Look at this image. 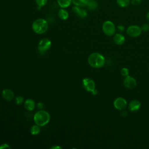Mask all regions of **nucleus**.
<instances>
[{"label": "nucleus", "instance_id": "obj_1", "mask_svg": "<svg viewBox=\"0 0 149 149\" xmlns=\"http://www.w3.org/2000/svg\"><path fill=\"white\" fill-rule=\"evenodd\" d=\"M88 63L93 68H100L104 66L105 59L102 54L98 52H93L88 56Z\"/></svg>", "mask_w": 149, "mask_h": 149}, {"label": "nucleus", "instance_id": "obj_2", "mask_svg": "<svg viewBox=\"0 0 149 149\" xmlns=\"http://www.w3.org/2000/svg\"><path fill=\"white\" fill-rule=\"evenodd\" d=\"M33 119L36 125L40 126H43L49 122L50 115L46 111L40 110L34 115Z\"/></svg>", "mask_w": 149, "mask_h": 149}, {"label": "nucleus", "instance_id": "obj_3", "mask_svg": "<svg viewBox=\"0 0 149 149\" xmlns=\"http://www.w3.org/2000/svg\"><path fill=\"white\" fill-rule=\"evenodd\" d=\"M48 29V23L44 19H37L32 24V29L37 34H42L45 33Z\"/></svg>", "mask_w": 149, "mask_h": 149}, {"label": "nucleus", "instance_id": "obj_4", "mask_svg": "<svg viewBox=\"0 0 149 149\" xmlns=\"http://www.w3.org/2000/svg\"><path fill=\"white\" fill-rule=\"evenodd\" d=\"M102 29L104 34L108 36H113L116 31V27L114 23L110 20H107L104 22Z\"/></svg>", "mask_w": 149, "mask_h": 149}, {"label": "nucleus", "instance_id": "obj_5", "mask_svg": "<svg viewBox=\"0 0 149 149\" xmlns=\"http://www.w3.org/2000/svg\"><path fill=\"white\" fill-rule=\"evenodd\" d=\"M82 86L84 88L89 92H93L95 90V82L90 78L86 77L82 80Z\"/></svg>", "mask_w": 149, "mask_h": 149}, {"label": "nucleus", "instance_id": "obj_6", "mask_svg": "<svg viewBox=\"0 0 149 149\" xmlns=\"http://www.w3.org/2000/svg\"><path fill=\"white\" fill-rule=\"evenodd\" d=\"M141 27L137 25H131L126 29V33L128 36L132 37H137L141 34Z\"/></svg>", "mask_w": 149, "mask_h": 149}, {"label": "nucleus", "instance_id": "obj_7", "mask_svg": "<svg viewBox=\"0 0 149 149\" xmlns=\"http://www.w3.org/2000/svg\"><path fill=\"white\" fill-rule=\"evenodd\" d=\"M51 47V41L48 38L41 39L38 45V49L40 52H45Z\"/></svg>", "mask_w": 149, "mask_h": 149}, {"label": "nucleus", "instance_id": "obj_8", "mask_svg": "<svg viewBox=\"0 0 149 149\" xmlns=\"http://www.w3.org/2000/svg\"><path fill=\"white\" fill-rule=\"evenodd\" d=\"M123 85L125 87L129 89H133L136 87L137 85V81L136 79L130 76L125 77L123 81Z\"/></svg>", "mask_w": 149, "mask_h": 149}, {"label": "nucleus", "instance_id": "obj_9", "mask_svg": "<svg viewBox=\"0 0 149 149\" xmlns=\"http://www.w3.org/2000/svg\"><path fill=\"white\" fill-rule=\"evenodd\" d=\"M114 107L120 111L125 109L127 106V101L123 97H118L113 101Z\"/></svg>", "mask_w": 149, "mask_h": 149}, {"label": "nucleus", "instance_id": "obj_10", "mask_svg": "<svg viewBox=\"0 0 149 149\" xmlns=\"http://www.w3.org/2000/svg\"><path fill=\"white\" fill-rule=\"evenodd\" d=\"M141 107V103L139 101L137 100H133L131 101L129 105H128V108L129 111L131 112H136L138 111Z\"/></svg>", "mask_w": 149, "mask_h": 149}, {"label": "nucleus", "instance_id": "obj_11", "mask_svg": "<svg viewBox=\"0 0 149 149\" xmlns=\"http://www.w3.org/2000/svg\"><path fill=\"white\" fill-rule=\"evenodd\" d=\"M2 95L3 99H5L8 101H11L14 98L13 92L9 88H5L3 90L2 92Z\"/></svg>", "mask_w": 149, "mask_h": 149}, {"label": "nucleus", "instance_id": "obj_12", "mask_svg": "<svg viewBox=\"0 0 149 149\" xmlns=\"http://www.w3.org/2000/svg\"><path fill=\"white\" fill-rule=\"evenodd\" d=\"M113 42L119 45H122L125 41V37L120 33H116L115 34L113 38Z\"/></svg>", "mask_w": 149, "mask_h": 149}, {"label": "nucleus", "instance_id": "obj_13", "mask_svg": "<svg viewBox=\"0 0 149 149\" xmlns=\"http://www.w3.org/2000/svg\"><path fill=\"white\" fill-rule=\"evenodd\" d=\"M72 10L74 13L77 14L81 18H84L87 15V13L84 9H81L80 8H79V6H74L72 8Z\"/></svg>", "mask_w": 149, "mask_h": 149}, {"label": "nucleus", "instance_id": "obj_14", "mask_svg": "<svg viewBox=\"0 0 149 149\" xmlns=\"http://www.w3.org/2000/svg\"><path fill=\"white\" fill-rule=\"evenodd\" d=\"M24 108L28 111H33L36 106L35 102L32 99H27L24 103Z\"/></svg>", "mask_w": 149, "mask_h": 149}, {"label": "nucleus", "instance_id": "obj_15", "mask_svg": "<svg viewBox=\"0 0 149 149\" xmlns=\"http://www.w3.org/2000/svg\"><path fill=\"white\" fill-rule=\"evenodd\" d=\"M58 16L62 20H66L69 17V13L67 10H66L63 8H62L59 9L58 12Z\"/></svg>", "mask_w": 149, "mask_h": 149}, {"label": "nucleus", "instance_id": "obj_16", "mask_svg": "<svg viewBox=\"0 0 149 149\" xmlns=\"http://www.w3.org/2000/svg\"><path fill=\"white\" fill-rule=\"evenodd\" d=\"M72 0H57L59 6L62 8H67L71 4Z\"/></svg>", "mask_w": 149, "mask_h": 149}, {"label": "nucleus", "instance_id": "obj_17", "mask_svg": "<svg viewBox=\"0 0 149 149\" xmlns=\"http://www.w3.org/2000/svg\"><path fill=\"white\" fill-rule=\"evenodd\" d=\"M86 6L90 10H94L97 8L98 3L95 0H87Z\"/></svg>", "mask_w": 149, "mask_h": 149}, {"label": "nucleus", "instance_id": "obj_18", "mask_svg": "<svg viewBox=\"0 0 149 149\" xmlns=\"http://www.w3.org/2000/svg\"><path fill=\"white\" fill-rule=\"evenodd\" d=\"M116 2L119 6L122 8H126L130 5V0H116Z\"/></svg>", "mask_w": 149, "mask_h": 149}, {"label": "nucleus", "instance_id": "obj_19", "mask_svg": "<svg viewBox=\"0 0 149 149\" xmlns=\"http://www.w3.org/2000/svg\"><path fill=\"white\" fill-rule=\"evenodd\" d=\"M40 126L37 125H33L30 129V133L33 135H37L40 132Z\"/></svg>", "mask_w": 149, "mask_h": 149}, {"label": "nucleus", "instance_id": "obj_20", "mask_svg": "<svg viewBox=\"0 0 149 149\" xmlns=\"http://www.w3.org/2000/svg\"><path fill=\"white\" fill-rule=\"evenodd\" d=\"M87 0H72L73 3L75 6H77L79 7L86 6Z\"/></svg>", "mask_w": 149, "mask_h": 149}, {"label": "nucleus", "instance_id": "obj_21", "mask_svg": "<svg viewBox=\"0 0 149 149\" xmlns=\"http://www.w3.org/2000/svg\"><path fill=\"white\" fill-rule=\"evenodd\" d=\"M35 1H36V3L37 5L38 9H39V8L40 9L41 7L46 5L48 0H35Z\"/></svg>", "mask_w": 149, "mask_h": 149}, {"label": "nucleus", "instance_id": "obj_22", "mask_svg": "<svg viewBox=\"0 0 149 149\" xmlns=\"http://www.w3.org/2000/svg\"><path fill=\"white\" fill-rule=\"evenodd\" d=\"M120 74H122V76L124 77L129 76V69L126 68H123L120 70Z\"/></svg>", "mask_w": 149, "mask_h": 149}, {"label": "nucleus", "instance_id": "obj_23", "mask_svg": "<svg viewBox=\"0 0 149 149\" xmlns=\"http://www.w3.org/2000/svg\"><path fill=\"white\" fill-rule=\"evenodd\" d=\"M23 101H24V100H23V97L17 96L15 98V102H16V104L17 105L22 104L23 102Z\"/></svg>", "mask_w": 149, "mask_h": 149}, {"label": "nucleus", "instance_id": "obj_24", "mask_svg": "<svg viewBox=\"0 0 149 149\" xmlns=\"http://www.w3.org/2000/svg\"><path fill=\"white\" fill-rule=\"evenodd\" d=\"M141 31L144 32L148 31L149 30V24L147 23H145L143 24L142 26L141 27Z\"/></svg>", "mask_w": 149, "mask_h": 149}, {"label": "nucleus", "instance_id": "obj_25", "mask_svg": "<svg viewBox=\"0 0 149 149\" xmlns=\"http://www.w3.org/2000/svg\"><path fill=\"white\" fill-rule=\"evenodd\" d=\"M141 1H142V0H131L130 2L132 5H133L134 6H137L141 3Z\"/></svg>", "mask_w": 149, "mask_h": 149}, {"label": "nucleus", "instance_id": "obj_26", "mask_svg": "<svg viewBox=\"0 0 149 149\" xmlns=\"http://www.w3.org/2000/svg\"><path fill=\"white\" fill-rule=\"evenodd\" d=\"M116 29L118 30V31H119V32H123L125 30V27L122 24L118 25L116 27Z\"/></svg>", "mask_w": 149, "mask_h": 149}, {"label": "nucleus", "instance_id": "obj_27", "mask_svg": "<svg viewBox=\"0 0 149 149\" xmlns=\"http://www.w3.org/2000/svg\"><path fill=\"white\" fill-rule=\"evenodd\" d=\"M5 148H10V147L9 144L6 143H3L0 145V149H5Z\"/></svg>", "mask_w": 149, "mask_h": 149}, {"label": "nucleus", "instance_id": "obj_28", "mask_svg": "<svg viewBox=\"0 0 149 149\" xmlns=\"http://www.w3.org/2000/svg\"><path fill=\"white\" fill-rule=\"evenodd\" d=\"M43 107H44V104H43L42 102H38V103L37 104V108H38V109H41Z\"/></svg>", "mask_w": 149, "mask_h": 149}, {"label": "nucleus", "instance_id": "obj_29", "mask_svg": "<svg viewBox=\"0 0 149 149\" xmlns=\"http://www.w3.org/2000/svg\"><path fill=\"white\" fill-rule=\"evenodd\" d=\"M120 115H121L122 116L125 117V116H127V112L126 111H123L121 112Z\"/></svg>", "mask_w": 149, "mask_h": 149}, {"label": "nucleus", "instance_id": "obj_30", "mask_svg": "<svg viewBox=\"0 0 149 149\" xmlns=\"http://www.w3.org/2000/svg\"><path fill=\"white\" fill-rule=\"evenodd\" d=\"M62 148L59 146H55L52 147H51V149H61Z\"/></svg>", "mask_w": 149, "mask_h": 149}, {"label": "nucleus", "instance_id": "obj_31", "mask_svg": "<svg viewBox=\"0 0 149 149\" xmlns=\"http://www.w3.org/2000/svg\"><path fill=\"white\" fill-rule=\"evenodd\" d=\"M146 19L149 22V11L147 12V15H146Z\"/></svg>", "mask_w": 149, "mask_h": 149}]
</instances>
